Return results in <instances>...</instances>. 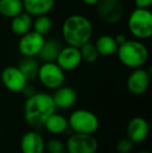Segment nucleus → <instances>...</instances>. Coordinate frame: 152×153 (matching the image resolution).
Here are the masks:
<instances>
[{
    "mask_svg": "<svg viewBox=\"0 0 152 153\" xmlns=\"http://www.w3.org/2000/svg\"><path fill=\"white\" fill-rule=\"evenodd\" d=\"M56 111L51 94L36 92L33 96L25 98L23 106L24 120L33 128L43 127V124L51 114Z\"/></svg>",
    "mask_w": 152,
    "mask_h": 153,
    "instance_id": "nucleus-1",
    "label": "nucleus"
},
{
    "mask_svg": "<svg viewBox=\"0 0 152 153\" xmlns=\"http://www.w3.org/2000/svg\"><path fill=\"white\" fill-rule=\"evenodd\" d=\"M94 34V26L87 16L72 14L66 17L62 24V38L67 45L81 47L91 42Z\"/></svg>",
    "mask_w": 152,
    "mask_h": 153,
    "instance_id": "nucleus-2",
    "label": "nucleus"
},
{
    "mask_svg": "<svg viewBox=\"0 0 152 153\" xmlns=\"http://www.w3.org/2000/svg\"><path fill=\"white\" fill-rule=\"evenodd\" d=\"M117 56L122 65L126 68H142L149 59V50L143 41L131 39L126 40L118 46Z\"/></svg>",
    "mask_w": 152,
    "mask_h": 153,
    "instance_id": "nucleus-3",
    "label": "nucleus"
},
{
    "mask_svg": "<svg viewBox=\"0 0 152 153\" xmlns=\"http://www.w3.org/2000/svg\"><path fill=\"white\" fill-rule=\"evenodd\" d=\"M127 28L133 39L148 40L152 36V13L149 8L136 7L127 19Z\"/></svg>",
    "mask_w": 152,
    "mask_h": 153,
    "instance_id": "nucleus-4",
    "label": "nucleus"
},
{
    "mask_svg": "<svg viewBox=\"0 0 152 153\" xmlns=\"http://www.w3.org/2000/svg\"><path fill=\"white\" fill-rule=\"evenodd\" d=\"M68 124L73 132L87 134H94L100 126L99 119L96 114L83 108L72 111L68 119Z\"/></svg>",
    "mask_w": 152,
    "mask_h": 153,
    "instance_id": "nucleus-5",
    "label": "nucleus"
},
{
    "mask_svg": "<svg viewBox=\"0 0 152 153\" xmlns=\"http://www.w3.org/2000/svg\"><path fill=\"white\" fill-rule=\"evenodd\" d=\"M95 6L98 19L104 24L116 25L124 18L125 5L123 0H99Z\"/></svg>",
    "mask_w": 152,
    "mask_h": 153,
    "instance_id": "nucleus-6",
    "label": "nucleus"
},
{
    "mask_svg": "<svg viewBox=\"0 0 152 153\" xmlns=\"http://www.w3.org/2000/svg\"><path fill=\"white\" fill-rule=\"evenodd\" d=\"M37 78L44 88L54 91L65 83V71L55 62H44L40 65Z\"/></svg>",
    "mask_w": 152,
    "mask_h": 153,
    "instance_id": "nucleus-7",
    "label": "nucleus"
},
{
    "mask_svg": "<svg viewBox=\"0 0 152 153\" xmlns=\"http://www.w3.org/2000/svg\"><path fill=\"white\" fill-rule=\"evenodd\" d=\"M67 153H96L99 143L94 134L73 132L66 142Z\"/></svg>",
    "mask_w": 152,
    "mask_h": 153,
    "instance_id": "nucleus-8",
    "label": "nucleus"
},
{
    "mask_svg": "<svg viewBox=\"0 0 152 153\" xmlns=\"http://www.w3.org/2000/svg\"><path fill=\"white\" fill-rule=\"evenodd\" d=\"M0 80L3 87L12 93H21L28 83L26 77L17 66L4 67L0 72Z\"/></svg>",
    "mask_w": 152,
    "mask_h": 153,
    "instance_id": "nucleus-9",
    "label": "nucleus"
},
{
    "mask_svg": "<svg viewBox=\"0 0 152 153\" xmlns=\"http://www.w3.org/2000/svg\"><path fill=\"white\" fill-rule=\"evenodd\" d=\"M44 41L45 36H41L31 29L30 31L19 36L17 48L22 56L38 57L43 44H44Z\"/></svg>",
    "mask_w": 152,
    "mask_h": 153,
    "instance_id": "nucleus-10",
    "label": "nucleus"
},
{
    "mask_svg": "<svg viewBox=\"0 0 152 153\" xmlns=\"http://www.w3.org/2000/svg\"><path fill=\"white\" fill-rule=\"evenodd\" d=\"M150 85V72L145 68L132 69L126 79V88L130 94L141 96L145 94Z\"/></svg>",
    "mask_w": 152,
    "mask_h": 153,
    "instance_id": "nucleus-11",
    "label": "nucleus"
},
{
    "mask_svg": "<svg viewBox=\"0 0 152 153\" xmlns=\"http://www.w3.org/2000/svg\"><path fill=\"white\" fill-rule=\"evenodd\" d=\"M55 62L65 72H71L76 70L82 62L80 50L78 47L70 46V45L63 46L55 59Z\"/></svg>",
    "mask_w": 152,
    "mask_h": 153,
    "instance_id": "nucleus-12",
    "label": "nucleus"
},
{
    "mask_svg": "<svg viewBox=\"0 0 152 153\" xmlns=\"http://www.w3.org/2000/svg\"><path fill=\"white\" fill-rule=\"evenodd\" d=\"M149 134V124L145 118L133 117L126 126V135L133 144H141L146 141Z\"/></svg>",
    "mask_w": 152,
    "mask_h": 153,
    "instance_id": "nucleus-13",
    "label": "nucleus"
},
{
    "mask_svg": "<svg viewBox=\"0 0 152 153\" xmlns=\"http://www.w3.org/2000/svg\"><path fill=\"white\" fill-rule=\"evenodd\" d=\"M45 142L43 135L36 130L27 131L20 140V149L22 153H45Z\"/></svg>",
    "mask_w": 152,
    "mask_h": 153,
    "instance_id": "nucleus-14",
    "label": "nucleus"
},
{
    "mask_svg": "<svg viewBox=\"0 0 152 153\" xmlns=\"http://www.w3.org/2000/svg\"><path fill=\"white\" fill-rule=\"evenodd\" d=\"M51 96L56 109H69L77 101V93L75 90L64 85L55 89Z\"/></svg>",
    "mask_w": 152,
    "mask_h": 153,
    "instance_id": "nucleus-15",
    "label": "nucleus"
},
{
    "mask_svg": "<svg viewBox=\"0 0 152 153\" xmlns=\"http://www.w3.org/2000/svg\"><path fill=\"white\" fill-rule=\"evenodd\" d=\"M24 12L33 18L42 15H48L52 12L55 0H22Z\"/></svg>",
    "mask_w": 152,
    "mask_h": 153,
    "instance_id": "nucleus-16",
    "label": "nucleus"
},
{
    "mask_svg": "<svg viewBox=\"0 0 152 153\" xmlns=\"http://www.w3.org/2000/svg\"><path fill=\"white\" fill-rule=\"evenodd\" d=\"M63 46V42L57 38H45L44 44H43L42 49L39 53L38 59L42 62H55Z\"/></svg>",
    "mask_w": 152,
    "mask_h": 153,
    "instance_id": "nucleus-17",
    "label": "nucleus"
},
{
    "mask_svg": "<svg viewBox=\"0 0 152 153\" xmlns=\"http://www.w3.org/2000/svg\"><path fill=\"white\" fill-rule=\"evenodd\" d=\"M43 127L46 129L47 132L53 135H59L65 133L69 129V124H68V119L65 116L55 111L47 118L43 124Z\"/></svg>",
    "mask_w": 152,
    "mask_h": 153,
    "instance_id": "nucleus-18",
    "label": "nucleus"
},
{
    "mask_svg": "<svg viewBox=\"0 0 152 153\" xmlns=\"http://www.w3.org/2000/svg\"><path fill=\"white\" fill-rule=\"evenodd\" d=\"M33 18L27 13L23 12L19 14L18 16L10 19V31L16 36H21L26 32L30 31L33 29Z\"/></svg>",
    "mask_w": 152,
    "mask_h": 153,
    "instance_id": "nucleus-19",
    "label": "nucleus"
},
{
    "mask_svg": "<svg viewBox=\"0 0 152 153\" xmlns=\"http://www.w3.org/2000/svg\"><path fill=\"white\" fill-rule=\"evenodd\" d=\"M96 49L100 56H113L117 53L118 44L116 43L115 38L110 34H101L96 39L95 43Z\"/></svg>",
    "mask_w": 152,
    "mask_h": 153,
    "instance_id": "nucleus-20",
    "label": "nucleus"
},
{
    "mask_svg": "<svg viewBox=\"0 0 152 153\" xmlns=\"http://www.w3.org/2000/svg\"><path fill=\"white\" fill-rule=\"evenodd\" d=\"M17 67H18L21 72L24 74V76L26 77L27 80L31 81L37 78L40 62H39L37 57L22 56V59L19 61Z\"/></svg>",
    "mask_w": 152,
    "mask_h": 153,
    "instance_id": "nucleus-21",
    "label": "nucleus"
},
{
    "mask_svg": "<svg viewBox=\"0 0 152 153\" xmlns=\"http://www.w3.org/2000/svg\"><path fill=\"white\" fill-rule=\"evenodd\" d=\"M24 12L22 0H0V16L13 19Z\"/></svg>",
    "mask_w": 152,
    "mask_h": 153,
    "instance_id": "nucleus-22",
    "label": "nucleus"
},
{
    "mask_svg": "<svg viewBox=\"0 0 152 153\" xmlns=\"http://www.w3.org/2000/svg\"><path fill=\"white\" fill-rule=\"evenodd\" d=\"M53 28V21L49 15L35 17L33 20V30L43 36H48Z\"/></svg>",
    "mask_w": 152,
    "mask_h": 153,
    "instance_id": "nucleus-23",
    "label": "nucleus"
},
{
    "mask_svg": "<svg viewBox=\"0 0 152 153\" xmlns=\"http://www.w3.org/2000/svg\"><path fill=\"white\" fill-rule=\"evenodd\" d=\"M79 50H80L81 59L82 62H85L87 64H94L98 61L99 59V53H98L97 49H96L94 43L87 42L85 45H82L81 47H79Z\"/></svg>",
    "mask_w": 152,
    "mask_h": 153,
    "instance_id": "nucleus-24",
    "label": "nucleus"
},
{
    "mask_svg": "<svg viewBox=\"0 0 152 153\" xmlns=\"http://www.w3.org/2000/svg\"><path fill=\"white\" fill-rule=\"evenodd\" d=\"M45 150L48 153H67L66 144L59 139H50L45 145Z\"/></svg>",
    "mask_w": 152,
    "mask_h": 153,
    "instance_id": "nucleus-25",
    "label": "nucleus"
},
{
    "mask_svg": "<svg viewBox=\"0 0 152 153\" xmlns=\"http://www.w3.org/2000/svg\"><path fill=\"white\" fill-rule=\"evenodd\" d=\"M134 144L127 137H121L116 144V150L118 153H130L133 149Z\"/></svg>",
    "mask_w": 152,
    "mask_h": 153,
    "instance_id": "nucleus-26",
    "label": "nucleus"
},
{
    "mask_svg": "<svg viewBox=\"0 0 152 153\" xmlns=\"http://www.w3.org/2000/svg\"><path fill=\"white\" fill-rule=\"evenodd\" d=\"M36 92H37V91H36V88L33 87V85L27 83V85H25L24 88H23L22 91H21V94H22L23 96L25 97V98H28V97L33 96V95L35 94Z\"/></svg>",
    "mask_w": 152,
    "mask_h": 153,
    "instance_id": "nucleus-27",
    "label": "nucleus"
},
{
    "mask_svg": "<svg viewBox=\"0 0 152 153\" xmlns=\"http://www.w3.org/2000/svg\"><path fill=\"white\" fill-rule=\"evenodd\" d=\"M133 4L139 8H150L152 5V0H133Z\"/></svg>",
    "mask_w": 152,
    "mask_h": 153,
    "instance_id": "nucleus-28",
    "label": "nucleus"
},
{
    "mask_svg": "<svg viewBox=\"0 0 152 153\" xmlns=\"http://www.w3.org/2000/svg\"><path fill=\"white\" fill-rule=\"evenodd\" d=\"M114 38H115L116 43L118 44V46H120L121 44H123V43L126 42V40H127V36H126L125 33H117Z\"/></svg>",
    "mask_w": 152,
    "mask_h": 153,
    "instance_id": "nucleus-29",
    "label": "nucleus"
},
{
    "mask_svg": "<svg viewBox=\"0 0 152 153\" xmlns=\"http://www.w3.org/2000/svg\"><path fill=\"white\" fill-rule=\"evenodd\" d=\"M98 1L99 0H81V2L87 6H95L98 3Z\"/></svg>",
    "mask_w": 152,
    "mask_h": 153,
    "instance_id": "nucleus-30",
    "label": "nucleus"
},
{
    "mask_svg": "<svg viewBox=\"0 0 152 153\" xmlns=\"http://www.w3.org/2000/svg\"><path fill=\"white\" fill-rule=\"evenodd\" d=\"M136 153H151V152H149V151H139V152H136Z\"/></svg>",
    "mask_w": 152,
    "mask_h": 153,
    "instance_id": "nucleus-31",
    "label": "nucleus"
},
{
    "mask_svg": "<svg viewBox=\"0 0 152 153\" xmlns=\"http://www.w3.org/2000/svg\"><path fill=\"white\" fill-rule=\"evenodd\" d=\"M123 1H126V0H123Z\"/></svg>",
    "mask_w": 152,
    "mask_h": 153,
    "instance_id": "nucleus-32",
    "label": "nucleus"
}]
</instances>
